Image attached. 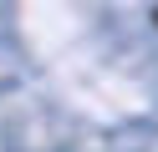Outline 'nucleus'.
<instances>
[{
	"instance_id": "obj_1",
	"label": "nucleus",
	"mask_w": 158,
	"mask_h": 152,
	"mask_svg": "<svg viewBox=\"0 0 158 152\" xmlns=\"http://www.w3.org/2000/svg\"><path fill=\"white\" fill-rule=\"evenodd\" d=\"M153 25H158V5H153Z\"/></svg>"
}]
</instances>
